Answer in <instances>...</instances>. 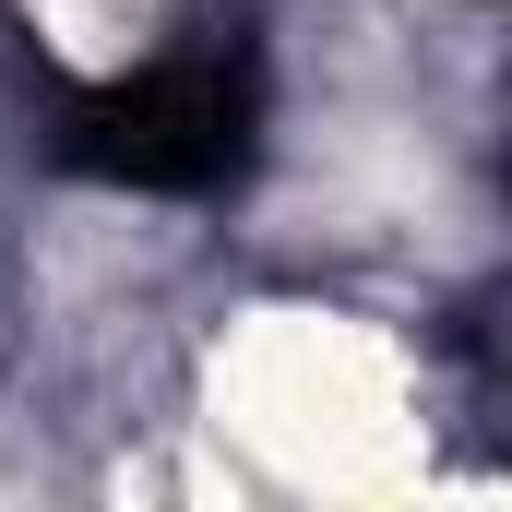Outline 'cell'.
Returning a JSON list of instances; mask_svg holds the SVG:
<instances>
[{"label": "cell", "mask_w": 512, "mask_h": 512, "mask_svg": "<svg viewBox=\"0 0 512 512\" xmlns=\"http://www.w3.org/2000/svg\"><path fill=\"white\" fill-rule=\"evenodd\" d=\"M215 417L251 441L262 465L310 477V489H393L417 477V382L382 334L322 322V310H274L215 358Z\"/></svg>", "instance_id": "obj_1"}, {"label": "cell", "mask_w": 512, "mask_h": 512, "mask_svg": "<svg viewBox=\"0 0 512 512\" xmlns=\"http://www.w3.org/2000/svg\"><path fill=\"white\" fill-rule=\"evenodd\" d=\"M36 12H48V36H60L72 60H108L131 24H143V0H36Z\"/></svg>", "instance_id": "obj_2"}]
</instances>
